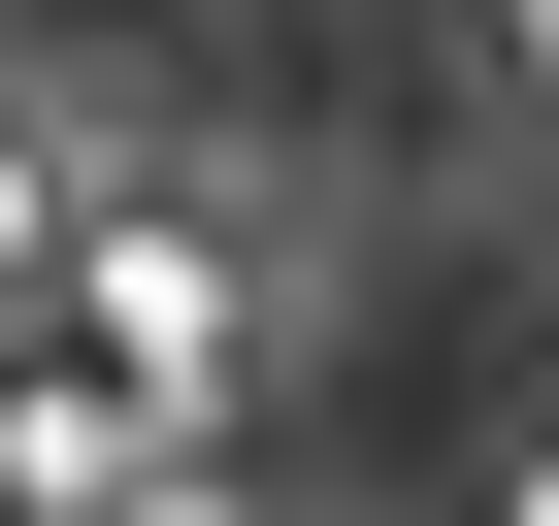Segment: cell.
<instances>
[{
  "label": "cell",
  "instance_id": "cell-1",
  "mask_svg": "<svg viewBox=\"0 0 559 526\" xmlns=\"http://www.w3.org/2000/svg\"><path fill=\"white\" fill-rule=\"evenodd\" d=\"M34 263H67V165H34V132H0V297H34Z\"/></svg>",
  "mask_w": 559,
  "mask_h": 526
}]
</instances>
